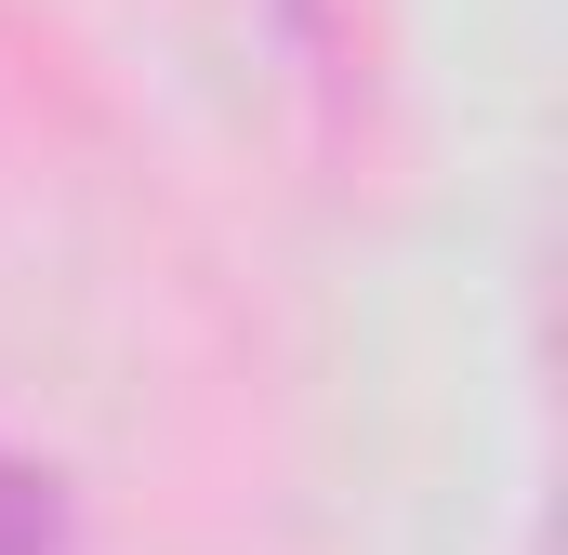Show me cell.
<instances>
[{"label": "cell", "instance_id": "obj_1", "mask_svg": "<svg viewBox=\"0 0 568 555\" xmlns=\"http://www.w3.org/2000/svg\"><path fill=\"white\" fill-rule=\"evenodd\" d=\"M0 555H80V516L53 490V463H27L13 436H0Z\"/></svg>", "mask_w": 568, "mask_h": 555}]
</instances>
